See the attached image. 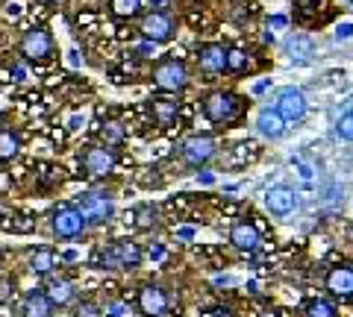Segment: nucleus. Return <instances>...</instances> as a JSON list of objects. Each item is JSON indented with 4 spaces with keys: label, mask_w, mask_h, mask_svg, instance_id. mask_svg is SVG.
Listing matches in <instances>:
<instances>
[{
    "label": "nucleus",
    "mask_w": 353,
    "mask_h": 317,
    "mask_svg": "<svg viewBox=\"0 0 353 317\" xmlns=\"http://www.w3.org/2000/svg\"><path fill=\"white\" fill-rule=\"evenodd\" d=\"M141 247L130 238H121V241H112V244H103L94 250L92 256V267L97 270H136L141 265Z\"/></svg>",
    "instance_id": "obj_1"
},
{
    "label": "nucleus",
    "mask_w": 353,
    "mask_h": 317,
    "mask_svg": "<svg viewBox=\"0 0 353 317\" xmlns=\"http://www.w3.org/2000/svg\"><path fill=\"white\" fill-rule=\"evenodd\" d=\"M74 209L83 215L85 223L92 226H103L115 217V203L109 194H101V191H83L80 197H77Z\"/></svg>",
    "instance_id": "obj_2"
},
{
    "label": "nucleus",
    "mask_w": 353,
    "mask_h": 317,
    "mask_svg": "<svg viewBox=\"0 0 353 317\" xmlns=\"http://www.w3.org/2000/svg\"><path fill=\"white\" fill-rule=\"evenodd\" d=\"M241 112V100L230 91H215L203 100V115L212 124H233Z\"/></svg>",
    "instance_id": "obj_3"
},
{
    "label": "nucleus",
    "mask_w": 353,
    "mask_h": 317,
    "mask_svg": "<svg viewBox=\"0 0 353 317\" xmlns=\"http://www.w3.org/2000/svg\"><path fill=\"white\" fill-rule=\"evenodd\" d=\"M50 226H53V235L62 238V241H74V238H80L85 232V221L83 215L74 209V206H57V209L50 212Z\"/></svg>",
    "instance_id": "obj_4"
},
{
    "label": "nucleus",
    "mask_w": 353,
    "mask_h": 317,
    "mask_svg": "<svg viewBox=\"0 0 353 317\" xmlns=\"http://www.w3.org/2000/svg\"><path fill=\"white\" fill-rule=\"evenodd\" d=\"M153 83L162 91H183L189 85V71L180 59H165L153 68Z\"/></svg>",
    "instance_id": "obj_5"
},
{
    "label": "nucleus",
    "mask_w": 353,
    "mask_h": 317,
    "mask_svg": "<svg viewBox=\"0 0 353 317\" xmlns=\"http://www.w3.org/2000/svg\"><path fill=\"white\" fill-rule=\"evenodd\" d=\"M21 56L30 62H48L53 56V39L44 27H32L21 39Z\"/></svg>",
    "instance_id": "obj_6"
},
{
    "label": "nucleus",
    "mask_w": 353,
    "mask_h": 317,
    "mask_svg": "<svg viewBox=\"0 0 353 317\" xmlns=\"http://www.w3.org/2000/svg\"><path fill=\"white\" fill-rule=\"evenodd\" d=\"M80 165L85 177H109L115 171V153L109 147H85L80 153Z\"/></svg>",
    "instance_id": "obj_7"
},
{
    "label": "nucleus",
    "mask_w": 353,
    "mask_h": 317,
    "mask_svg": "<svg viewBox=\"0 0 353 317\" xmlns=\"http://www.w3.org/2000/svg\"><path fill=\"white\" fill-rule=\"evenodd\" d=\"M139 309L145 317H165L171 309V297L168 291L159 285H141L139 291Z\"/></svg>",
    "instance_id": "obj_8"
},
{
    "label": "nucleus",
    "mask_w": 353,
    "mask_h": 317,
    "mask_svg": "<svg viewBox=\"0 0 353 317\" xmlns=\"http://www.w3.org/2000/svg\"><path fill=\"white\" fill-rule=\"evenodd\" d=\"M277 115L283 118L285 124H294V121H301V118L306 115V97L303 91H297V89H283L277 94Z\"/></svg>",
    "instance_id": "obj_9"
},
{
    "label": "nucleus",
    "mask_w": 353,
    "mask_h": 317,
    "mask_svg": "<svg viewBox=\"0 0 353 317\" xmlns=\"http://www.w3.org/2000/svg\"><path fill=\"white\" fill-rule=\"evenodd\" d=\"M212 156H215V141L209 135H192L183 144V162L185 165H192V168L206 165Z\"/></svg>",
    "instance_id": "obj_10"
},
{
    "label": "nucleus",
    "mask_w": 353,
    "mask_h": 317,
    "mask_svg": "<svg viewBox=\"0 0 353 317\" xmlns=\"http://www.w3.org/2000/svg\"><path fill=\"white\" fill-rule=\"evenodd\" d=\"M141 36H145L148 41H153V45H159V41H168L174 36V21H171V15H165V12L145 15V21H141Z\"/></svg>",
    "instance_id": "obj_11"
},
{
    "label": "nucleus",
    "mask_w": 353,
    "mask_h": 317,
    "mask_svg": "<svg viewBox=\"0 0 353 317\" xmlns=\"http://www.w3.org/2000/svg\"><path fill=\"white\" fill-rule=\"evenodd\" d=\"M265 206H268L271 215L285 217L297 209V194L289 188V185H274V188L265 194Z\"/></svg>",
    "instance_id": "obj_12"
},
{
    "label": "nucleus",
    "mask_w": 353,
    "mask_h": 317,
    "mask_svg": "<svg viewBox=\"0 0 353 317\" xmlns=\"http://www.w3.org/2000/svg\"><path fill=\"white\" fill-rule=\"evenodd\" d=\"M327 291L339 300H353V267L350 265H336L327 273Z\"/></svg>",
    "instance_id": "obj_13"
},
{
    "label": "nucleus",
    "mask_w": 353,
    "mask_h": 317,
    "mask_svg": "<svg viewBox=\"0 0 353 317\" xmlns=\"http://www.w3.org/2000/svg\"><path fill=\"white\" fill-rule=\"evenodd\" d=\"M44 291V297L50 300V305H68L74 297H77V288H74V282L71 279H65V276H50L48 279V285L41 288Z\"/></svg>",
    "instance_id": "obj_14"
},
{
    "label": "nucleus",
    "mask_w": 353,
    "mask_h": 317,
    "mask_svg": "<svg viewBox=\"0 0 353 317\" xmlns=\"http://www.w3.org/2000/svg\"><path fill=\"white\" fill-rule=\"evenodd\" d=\"M197 65L206 74H218L227 71V47L224 45H203L197 50Z\"/></svg>",
    "instance_id": "obj_15"
},
{
    "label": "nucleus",
    "mask_w": 353,
    "mask_h": 317,
    "mask_svg": "<svg viewBox=\"0 0 353 317\" xmlns=\"http://www.w3.org/2000/svg\"><path fill=\"white\" fill-rule=\"evenodd\" d=\"M21 317H53V305L44 297V291L36 288L21 300Z\"/></svg>",
    "instance_id": "obj_16"
},
{
    "label": "nucleus",
    "mask_w": 353,
    "mask_h": 317,
    "mask_svg": "<svg viewBox=\"0 0 353 317\" xmlns=\"http://www.w3.org/2000/svg\"><path fill=\"white\" fill-rule=\"evenodd\" d=\"M230 244L236 250H245V253H253L259 247V229L253 223H236L230 229Z\"/></svg>",
    "instance_id": "obj_17"
},
{
    "label": "nucleus",
    "mask_w": 353,
    "mask_h": 317,
    "mask_svg": "<svg viewBox=\"0 0 353 317\" xmlns=\"http://www.w3.org/2000/svg\"><path fill=\"white\" fill-rule=\"evenodd\" d=\"M256 127L265 138H280L285 133V121L277 115V109H262L259 118H256Z\"/></svg>",
    "instance_id": "obj_18"
},
{
    "label": "nucleus",
    "mask_w": 353,
    "mask_h": 317,
    "mask_svg": "<svg viewBox=\"0 0 353 317\" xmlns=\"http://www.w3.org/2000/svg\"><path fill=\"white\" fill-rule=\"evenodd\" d=\"M53 267H57V253H53L50 247H39L30 253V270L36 273V276H50Z\"/></svg>",
    "instance_id": "obj_19"
},
{
    "label": "nucleus",
    "mask_w": 353,
    "mask_h": 317,
    "mask_svg": "<svg viewBox=\"0 0 353 317\" xmlns=\"http://www.w3.org/2000/svg\"><path fill=\"white\" fill-rule=\"evenodd\" d=\"M259 156V144L256 141H239V144L227 153V165L230 168H245L248 162H253Z\"/></svg>",
    "instance_id": "obj_20"
},
{
    "label": "nucleus",
    "mask_w": 353,
    "mask_h": 317,
    "mask_svg": "<svg viewBox=\"0 0 353 317\" xmlns=\"http://www.w3.org/2000/svg\"><path fill=\"white\" fill-rule=\"evenodd\" d=\"M157 206L153 203H141V206H136L130 215H127V223H132L136 229H141V232H148V229H153L157 226Z\"/></svg>",
    "instance_id": "obj_21"
},
{
    "label": "nucleus",
    "mask_w": 353,
    "mask_h": 317,
    "mask_svg": "<svg viewBox=\"0 0 353 317\" xmlns=\"http://www.w3.org/2000/svg\"><path fill=\"white\" fill-rule=\"evenodd\" d=\"M176 112H180V103L165 100V97L153 100V118H157V124H159V127H171V124L176 121Z\"/></svg>",
    "instance_id": "obj_22"
},
{
    "label": "nucleus",
    "mask_w": 353,
    "mask_h": 317,
    "mask_svg": "<svg viewBox=\"0 0 353 317\" xmlns=\"http://www.w3.org/2000/svg\"><path fill=\"white\" fill-rule=\"evenodd\" d=\"M21 150V138L18 133L12 129H0V165H6V162H12Z\"/></svg>",
    "instance_id": "obj_23"
},
{
    "label": "nucleus",
    "mask_w": 353,
    "mask_h": 317,
    "mask_svg": "<svg viewBox=\"0 0 353 317\" xmlns=\"http://www.w3.org/2000/svg\"><path fill=\"white\" fill-rule=\"evenodd\" d=\"M297 9H301V18L306 24H321L318 12H330V3L327 0H297Z\"/></svg>",
    "instance_id": "obj_24"
},
{
    "label": "nucleus",
    "mask_w": 353,
    "mask_h": 317,
    "mask_svg": "<svg viewBox=\"0 0 353 317\" xmlns=\"http://www.w3.org/2000/svg\"><path fill=\"white\" fill-rule=\"evenodd\" d=\"M124 135H127V129H124L121 121H106L101 127V138L106 141V147H118L121 141H124Z\"/></svg>",
    "instance_id": "obj_25"
},
{
    "label": "nucleus",
    "mask_w": 353,
    "mask_h": 317,
    "mask_svg": "<svg viewBox=\"0 0 353 317\" xmlns=\"http://www.w3.org/2000/svg\"><path fill=\"white\" fill-rule=\"evenodd\" d=\"M109 9H112L115 18H136L141 9V0H109Z\"/></svg>",
    "instance_id": "obj_26"
},
{
    "label": "nucleus",
    "mask_w": 353,
    "mask_h": 317,
    "mask_svg": "<svg viewBox=\"0 0 353 317\" xmlns=\"http://www.w3.org/2000/svg\"><path fill=\"white\" fill-rule=\"evenodd\" d=\"M289 53H292V59H297V62H306L309 56H312V41H309L306 36H294L289 45Z\"/></svg>",
    "instance_id": "obj_27"
},
{
    "label": "nucleus",
    "mask_w": 353,
    "mask_h": 317,
    "mask_svg": "<svg viewBox=\"0 0 353 317\" xmlns=\"http://www.w3.org/2000/svg\"><path fill=\"white\" fill-rule=\"evenodd\" d=\"M250 65V53H245L241 47H233V50H227V71H233V74H241Z\"/></svg>",
    "instance_id": "obj_28"
},
{
    "label": "nucleus",
    "mask_w": 353,
    "mask_h": 317,
    "mask_svg": "<svg viewBox=\"0 0 353 317\" xmlns=\"http://www.w3.org/2000/svg\"><path fill=\"white\" fill-rule=\"evenodd\" d=\"M336 305L330 300H312L306 305V317H336Z\"/></svg>",
    "instance_id": "obj_29"
},
{
    "label": "nucleus",
    "mask_w": 353,
    "mask_h": 317,
    "mask_svg": "<svg viewBox=\"0 0 353 317\" xmlns=\"http://www.w3.org/2000/svg\"><path fill=\"white\" fill-rule=\"evenodd\" d=\"M336 133H339L341 141H353V112H347V115H341V118H339Z\"/></svg>",
    "instance_id": "obj_30"
},
{
    "label": "nucleus",
    "mask_w": 353,
    "mask_h": 317,
    "mask_svg": "<svg viewBox=\"0 0 353 317\" xmlns=\"http://www.w3.org/2000/svg\"><path fill=\"white\" fill-rule=\"evenodd\" d=\"M74 317H103V309L97 303H92V300H83L80 305H77Z\"/></svg>",
    "instance_id": "obj_31"
},
{
    "label": "nucleus",
    "mask_w": 353,
    "mask_h": 317,
    "mask_svg": "<svg viewBox=\"0 0 353 317\" xmlns=\"http://www.w3.org/2000/svg\"><path fill=\"white\" fill-rule=\"evenodd\" d=\"M103 317H130V305H127L124 300H112V303H106Z\"/></svg>",
    "instance_id": "obj_32"
},
{
    "label": "nucleus",
    "mask_w": 353,
    "mask_h": 317,
    "mask_svg": "<svg viewBox=\"0 0 353 317\" xmlns=\"http://www.w3.org/2000/svg\"><path fill=\"white\" fill-rule=\"evenodd\" d=\"M15 297V276H0V303H9Z\"/></svg>",
    "instance_id": "obj_33"
},
{
    "label": "nucleus",
    "mask_w": 353,
    "mask_h": 317,
    "mask_svg": "<svg viewBox=\"0 0 353 317\" xmlns=\"http://www.w3.org/2000/svg\"><path fill=\"white\" fill-rule=\"evenodd\" d=\"M292 165L297 168V177H301V179H306V182H309V179L315 177V168L309 165L306 159H301V156H297V159H292Z\"/></svg>",
    "instance_id": "obj_34"
},
{
    "label": "nucleus",
    "mask_w": 353,
    "mask_h": 317,
    "mask_svg": "<svg viewBox=\"0 0 353 317\" xmlns=\"http://www.w3.org/2000/svg\"><path fill=\"white\" fill-rule=\"evenodd\" d=\"M285 27H289V18H285V15H271V18H268V30L283 32ZM274 32H271V36H274Z\"/></svg>",
    "instance_id": "obj_35"
},
{
    "label": "nucleus",
    "mask_w": 353,
    "mask_h": 317,
    "mask_svg": "<svg viewBox=\"0 0 353 317\" xmlns=\"http://www.w3.org/2000/svg\"><path fill=\"white\" fill-rule=\"evenodd\" d=\"M32 226H36V223H32V217H18V223H12L9 229H12V232H30Z\"/></svg>",
    "instance_id": "obj_36"
},
{
    "label": "nucleus",
    "mask_w": 353,
    "mask_h": 317,
    "mask_svg": "<svg viewBox=\"0 0 353 317\" xmlns=\"http://www.w3.org/2000/svg\"><path fill=\"white\" fill-rule=\"evenodd\" d=\"M148 259H150V261H162V259H165V247H162V244H150V247H148Z\"/></svg>",
    "instance_id": "obj_37"
},
{
    "label": "nucleus",
    "mask_w": 353,
    "mask_h": 317,
    "mask_svg": "<svg viewBox=\"0 0 353 317\" xmlns=\"http://www.w3.org/2000/svg\"><path fill=\"white\" fill-rule=\"evenodd\" d=\"M203 317H233V311L224 309V305H215V309H206Z\"/></svg>",
    "instance_id": "obj_38"
},
{
    "label": "nucleus",
    "mask_w": 353,
    "mask_h": 317,
    "mask_svg": "<svg viewBox=\"0 0 353 317\" xmlns=\"http://www.w3.org/2000/svg\"><path fill=\"white\" fill-rule=\"evenodd\" d=\"M176 238H180V241H194V229L192 226H180L176 229Z\"/></svg>",
    "instance_id": "obj_39"
},
{
    "label": "nucleus",
    "mask_w": 353,
    "mask_h": 317,
    "mask_svg": "<svg viewBox=\"0 0 353 317\" xmlns=\"http://www.w3.org/2000/svg\"><path fill=\"white\" fill-rule=\"evenodd\" d=\"M24 80H27L24 65H12V83H24Z\"/></svg>",
    "instance_id": "obj_40"
},
{
    "label": "nucleus",
    "mask_w": 353,
    "mask_h": 317,
    "mask_svg": "<svg viewBox=\"0 0 353 317\" xmlns=\"http://www.w3.org/2000/svg\"><path fill=\"white\" fill-rule=\"evenodd\" d=\"M215 285H218V288H233V285H236V279H233V276H218V279H215Z\"/></svg>",
    "instance_id": "obj_41"
},
{
    "label": "nucleus",
    "mask_w": 353,
    "mask_h": 317,
    "mask_svg": "<svg viewBox=\"0 0 353 317\" xmlns=\"http://www.w3.org/2000/svg\"><path fill=\"white\" fill-rule=\"evenodd\" d=\"M353 36V24H341L339 27V41H345V39H350Z\"/></svg>",
    "instance_id": "obj_42"
},
{
    "label": "nucleus",
    "mask_w": 353,
    "mask_h": 317,
    "mask_svg": "<svg viewBox=\"0 0 353 317\" xmlns=\"http://www.w3.org/2000/svg\"><path fill=\"white\" fill-rule=\"evenodd\" d=\"M139 53L141 56H150V53H157V45H153V41H145V45L139 47Z\"/></svg>",
    "instance_id": "obj_43"
},
{
    "label": "nucleus",
    "mask_w": 353,
    "mask_h": 317,
    "mask_svg": "<svg viewBox=\"0 0 353 317\" xmlns=\"http://www.w3.org/2000/svg\"><path fill=\"white\" fill-rule=\"evenodd\" d=\"M21 9H24V6H21V3H9V6H6V15H12V18H18V15H21Z\"/></svg>",
    "instance_id": "obj_44"
},
{
    "label": "nucleus",
    "mask_w": 353,
    "mask_h": 317,
    "mask_svg": "<svg viewBox=\"0 0 353 317\" xmlns=\"http://www.w3.org/2000/svg\"><path fill=\"white\" fill-rule=\"evenodd\" d=\"M201 182H203V185H212V182H215V173L203 171V173H201Z\"/></svg>",
    "instance_id": "obj_45"
},
{
    "label": "nucleus",
    "mask_w": 353,
    "mask_h": 317,
    "mask_svg": "<svg viewBox=\"0 0 353 317\" xmlns=\"http://www.w3.org/2000/svg\"><path fill=\"white\" fill-rule=\"evenodd\" d=\"M265 89H268V80H259L256 85H253V94H262Z\"/></svg>",
    "instance_id": "obj_46"
},
{
    "label": "nucleus",
    "mask_w": 353,
    "mask_h": 317,
    "mask_svg": "<svg viewBox=\"0 0 353 317\" xmlns=\"http://www.w3.org/2000/svg\"><path fill=\"white\" fill-rule=\"evenodd\" d=\"M80 124H83V118H80V115H74L71 121H68V129H80Z\"/></svg>",
    "instance_id": "obj_47"
},
{
    "label": "nucleus",
    "mask_w": 353,
    "mask_h": 317,
    "mask_svg": "<svg viewBox=\"0 0 353 317\" xmlns=\"http://www.w3.org/2000/svg\"><path fill=\"white\" fill-rule=\"evenodd\" d=\"M62 261H77V250H68V253H62Z\"/></svg>",
    "instance_id": "obj_48"
},
{
    "label": "nucleus",
    "mask_w": 353,
    "mask_h": 317,
    "mask_svg": "<svg viewBox=\"0 0 353 317\" xmlns=\"http://www.w3.org/2000/svg\"><path fill=\"white\" fill-rule=\"evenodd\" d=\"M68 62L74 65V68H77V65H80V56H77V50H71V53H68Z\"/></svg>",
    "instance_id": "obj_49"
},
{
    "label": "nucleus",
    "mask_w": 353,
    "mask_h": 317,
    "mask_svg": "<svg viewBox=\"0 0 353 317\" xmlns=\"http://www.w3.org/2000/svg\"><path fill=\"white\" fill-rule=\"evenodd\" d=\"M259 317H277V314H271V311H265V314H259Z\"/></svg>",
    "instance_id": "obj_50"
},
{
    "label": "nucleus",
    "mask_w": 353,
    "mask_h": 317,
    "mask_svg": "<svg viewBox=\"0 0 353 317\" xmlns=\"http://www.w3.org/2000/svg\"><path fill=\"white\" fill-rule=\"evenodd\" d=\"M39 3H57V0H39Z\"/></svg>",
    "instance_id": "obj_51"
},
{
    "label": "nucleus",
    "mask_w": 353,
    "mask_h": 317,
    "mask_svg": "<svg viewBox=\"0 0 353 317\" xmlns=\"http://www.w3.org/2000/svg\"><path fill=\"white\" fill-rule=\"evenodd\" d=\"M3 212H6V209H3V203H0V217H3Z\"/></svg>",
    "instance_id": "obj_52"
},
{
    "label": "nucleus",
    "mask_w": 353,
    "mask_h": 317,
    "mask_svg": "<svg viewBox=\"0 0 353 317\" xmlns=\"http://www.w3.org/2000/svg\"><path fill=\"white\" fill-rule=\"evenodd\" d=\"M350 3H353V0H350Z\"/></svg>",
    "instance_id": "obj_53"
}]
</instances>
